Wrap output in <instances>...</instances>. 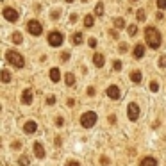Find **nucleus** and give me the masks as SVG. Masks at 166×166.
<instances>
[{"label":"nucleus","instance_id":"obj_21","mask_svg":"<svg viewBox=\"0 0 166 166\" xmlns=\"http://www.w3.org/2000/svg\"><path fill=\"white\" fill-rule=\"evenodd\" d=\"M114 27H116V29H123V27H125L123 18H114Z\"/></svg>","mask_w":166,"mask_h":166},{"label":"nucleus","instance_id":"obj_2","mask_svg":"<svg viewBox=\"0 0 166 166\" xmlns=\"http://www.w3.org/2000/svg\"><path fill=\"white\" fill-rule=\"evenodd\" d=\"M6 59H7L9 64H13V66H16V68H23V64H25V59H23V56L18 54L16 50H9V52L6 54Z\"/></svg>","mask_w":166,"mask_h":166},{"label":"nucleus","instance_id":"obj_40","mask_svg":"<svg viewBox=\"0 0 166 166\" xmlns=\"http://www.w3.org/2000/svg\"><path fill=\"white\" fill-rule=\"evenodd\" d=\"M61 57H63V61H68V57H70V56H68V54H66V52H64V54H63V56H61Z\"/></svg>","mask_w":166,"mask_h":166},{"label":"nucleus","instance_id":"obj_20","mask_svg":"<svg viewBox=\"0 0 166 166\" xmlns=\"http://www.w3.org/2000/svg\"><path fill=\"white\" fill-rule=\"evenodd\" d=\"M66 86H73L75 84V77H73V73H66Z\"/></svg>","mask_w":166,"mask_h":166},{"label":"nucleus","instance_id":"obj_28","mask_svg":"<svg viewBox=\"0 0 166 166\" xmlns=\"http://www.w3.org/2000/svg\"><path fill=\"white\" fill-rule=\"evenodd\" d=\"M113 70L120 72V70H122V61H114V63H113Z\"/></svg>","mask_w":166,"mask_h":166},{"label":"nucleus","instance_id":"obj_30","mask_svg":"<svg viewBox=\"0 0 166 166\" xmlns=\"http://www.w3.org/2000/svg\"><path fill=\"white\" fill-rule=\"evenodd\" d=\"M159 66H161V68H166V56H162V57L159 59Z\"/></svg>","mask_w":166,"mask_h":166},{"label":"nucleus","instance_id":"obj_38","mask_svg":"<svg viewBox=\"0 0 166 166\" xmlns=\"http://www.w3.org/2000/svg\"><path fill=\"white\" fill-rule=\"evenodd\" d=\"M56 123H57V125H59V127H61V125H63V123H64V122H63V118H57V120H56Z\"/></svg>","mask_w":166,"mask_h":166},{"label":"nucleus","instance_id":"obj_3","mask_svg":"<svg viewBox=\"0 0 166 166\" xmlns=\"http://www.w3.org/2000/svg\"><path fill=\"white\" fill-rule=\"evenodd\" d=\"M95 123H97V114H95L93 111H88V113H84V114L81 116V125H82L84 129H89V127H93Z\"/></svg>","mask_w":166,"mask_h":166},{"label":"nucleus","instance_id":"obj_11","mask_svg":"<svg viewBox=\"0 0 166 166\" xmlns=\"http://www.w3.org/2000/svg\"><path fill=\"white\" fill-rule=\"evenodd\" d=\"M34 155H36L38 159H43V157H45V148H43L41 143H34Z\"/></svg>","mask_w":166,"mask_h":166},{"label":"nucleus","instance_id":"obj_1","mask_svg":"<svg viewBox=\"0 0 166 166\" xmlns=\"http://www.w3.org/2000/svg\"><path fill=\"white\" fill-rule=\"evenodd\" d=\"M145 39H147V45L150 48H159L161 46V32L155 29V27H147L145 31Z\"/></svg>","mask_w":166,"mask_h":166},{"label":"nucleus","instance_id":"obj_25","mask_svg":"<svg viewBox=\"0 0 166 166\" xmlns=\"http://www.w3.org/2000/svg\"><path fill=\"white\" fill-rule=\"evenodd\" d=\"M136 16H138V20H139V21H143V20H145V16H147V14H145V11H143V9H139V11H138V13H136Z\"/></svg>","mask_w":166,"mask_h":166},{"label":"nucleus","instance_id":"obj_37","mask_svg":"<svg viewBox=\"0 0 166 166\" xmlns=\"http://www.w3.org/2000/svg\"><path fill=\"white\" fill-rule=\"evenodd\" d=\"M68 105H70V107H73V105H75V100H73V98H70V100H68Z\"/></svg>","mask_w":166,"mask_h":166},{"label":"nucleus","instance_id":"obj_14","mask_svg":"<svg viewBox=\"0 0 166 166\" xmlns=\"http://www.w3.org/2000/svg\"><path fill=\"white\" fill-rule=\"evenodd\" d=\"M93 63H95V66L102 68V66H104V63H105V57H104L102 54H95V56H93Z\"/></svg>","mask_w":166,"mask_h":166},{"label":"nucleus","instance_id":"obj_17","mask_svg":"<svg viewBox=\"0 0 166 166\" xmlns=\"http://www.w3.org/2000/svg\"><path fill=\"white\" fill-rule=\"evenodd\" d=\"M82 41H84L82 32H75V34H73V45H81Z\"/></svg>","mask_w":166,"mask_h":166},{"label":"nucleus","instance_id":"obj_18","mask_svg":"<svg viewBox=\"0 0 166 166\" xmlns=\"http://www.w3.org/2000/svg\"><path fill=\"white\" fill-rule=\"evenodd\" d=\"M93 23H95L93 14H86V18H84V25H86V27H93Z\"/></svg>","mask_w":166,"mask_h":166},{"label":"nucleus","instance_id":"obj_12","mask_svg":"<svg viewBox=\"0 0 166 166\" xmlns=\"http://www.w3.org/2000/svg\"><path fill=\"white\" fill-rule=\"evenodd\" d=\"M48 75H50V81H52V82H59V81H61V72H59V68H52L50 72H48Z\"/></svg>","mask_w":166,"mask_h":166},{"label":"nucleus","instance_id":"obj_33","mask_svg":"<svg viewBox=\"0 0 166 166\" xmlns=\"http://www.w3.org/2000/svg\"><path fill=\"white\" fill-rule=\"evenodd\" d=\"M120 52H122V54H123V52H127V45H125V43H122V45H120Z\"/></svg>","mask_w":166,"mask_h":166},{"label":"nucleus","instance_id":"obj_27","mask_svg":"<svg viewBox=\"0 0 166 166\" xmlns=\"http://www.w3.org/2000/svg\"><path fill=\"white\" fill-rule=\"evenodd\" d=\"M150 91H154V93H157V91H159V84H157L155 81H152V82H150Z\"/></svg>","mask_w":166,"mask_h":166},{"label":"nucleus","instance_id":"obj_10","mask_svg":"<svg viewBox=\"0 0 166 166\" xmlns=\"http://www.w3.org/2000/svg\"><path fill=\"white\" fill-rule=\"evenodd\" d=\"M21 102L25 104V105L32 104V91H31V89H25V91H23V95H21Z\"/></svg>","mask_w":166,"mask_h":166},{"label":"nucleus","instance_id":"obj_15","mask_svg":"<svg viewBox=\"0 0 166 166\" xmlns=\"http://www.w3.org/2000/svg\"><path fill=\"white\" fill-rule=\"evenodd\" d=\"M141 166H157V161L154 157H145L141 161Z\"/></svg>","mask_w":166,"mask_h":166},{"label":"nucleus","instance_id":"obj_35","mask_svg":"<svg viewBox=\"0 0 166 166\" xmlns=\"http://www.w3.org/2000/svg\"><path fill=\"white\" fill-rule=\"evenodd\" d=\"M88 95H89V97H93V95H95V88H88Z\"/></svg>","mask_w":166,"mask_h":166},{"label":"nucleus","instance_id":"obj_24","mask_svg":"<svg viewBox=\"0 0 166 166\" xmlns=\"http://www.w3.org/2000/svg\"><path fill=\"white\" fill-rule=\"evenodd\" d=\"M13 41H14L16 45H20V43L23 41V38H21V34H20V32H14V34H13Z\"/></svg>","mask_w":166,"mask_h":166},{"label":"nucleus","instance_id":"obj_5","mask_svg":"<svg viewBox=\"0 0 166 166\" xmlns=\"http://www.w3.org/2000/svg\"><path fill=\"white\" fill-rule=\"evenodd\" d=\"M48 45H52V46H61V45H63V34H61L59 31H52V32L48 34Z\"/></svg>","mask_w":166,"mask_h":166},{"label":"nucleus","instance_id":"obj_39","mask_svg":"<svg viewBox=\"0 0 166 166\" xmlns=\"http://www.w3.org/2000/svg\"><path fill=\"white\" fill-rule=\"evenodd\" d=\"M111 36H113L114 39H118V32H116V31H111Z\"/></svg>","mask_w":166,"mask_h":166},{"label":"nucleus","instance_id":"obj_23","mask_svg":"<svg viewBox=\"0 0 166 166\" xmlns=\"http://www.w3.org/2000/svg\"><path fill=\"white\" fill-rule=\"evenodd\" d=\"M11 81V73L7 70H2V82H9Z\"/></svg>","mask_w":166,"mask_h":166},{"label":"nucleus","instance_id":"obj_34","mask_svg":"<svg viewBox=\"0 0 166 166\" xmlns=\"http://www.w3.org/2000/svg\"><path fill=\"white\" fill-rule=\"evenodd\" d=\"M66 166H81V164H79V162H77V161H70V162H68V164H66Z\"/></svg>","mask_w":166,"mask_h":166},{"label":"nucleus","instance_id":"obj_19","mask_svg":"<svg viewBox=\"0 0 166 166\" xmlns=\"http://www.w3.org/2000/svg\"><path fill=\"white\" fill-rule=\"evenodd\" d=\"M18 164H20V166H29V164H31V159H29L27 155H21V157L18 159Z\"/></svg>","mask_w":166,"mask_h":166},{"label":"nucleus","instance_id":"obj_9","mask_svg":"<svg viewBox=\"0 0 166 166\" xmlns=\"http://www.w3.org/2000/svg\"><path fill=\"white\" fill-rule=\"evenodd\" d=\"M132 54H134V57H136V59H141V57L145 56V45H141V43H139V45H136Z\"/></svg>","mask_w":166,"mask_h":166},{"label":"nucleus","instance_id":"obj_31","mask_svg":"<svg viewBox=\"0 0 166 166\" xmlns=\"http://www.w3.org/2000/svg\"><path fill=\"white\" fill-rule=\"evenodd\" d=\"M46 104H48V105H54V104H56V97H48V98H46Z\"/></svg>","mask_w":166,"mask_h":166},{"label":"nucleus","instance_id":"obj_16","mask_svg":"<svg viewBox=\"0 0 166 166\" xmlns=\"http://www.w3.org/2000/svg\"><path fill=\"white\" fill-rule=\"evenodd\" d=\"M130 79H132V82H136V84H139V82H141V79H143V75H141V72H132V75H130Z\"/></svg>","mask_w":166,"mask_h":166},{"label":"nucleus","instance_id":"obj_42","mask_svg":"<svg viewBox=\"0 0 166 166\" xmlns=\"http://www.w3.org/2000/svg\"><path fill=\"white\" fill-rule=\"evenodd\" d=\"M132 2H136V0H132Z\"/></svg>","mask_w":166,"mask_h":166},{"label":"nucleus","instance_id":"obj_6","mask_svg":"<svg viewBox=\"0 0 166 166\" xmlns=\"http://www.w3.org/2000/svg\"><path fill=\"white\" fill-rule=\"evenodd\" d=\"M127 116H129V120L130 122H136L138 120V116H139V105L136 102H130L129 107H127Z\"/></svg>","mask_w":166,"mask_h":166},{"label":"nucleus","instance_id":"obj_26","mask_svg":"<svg viewBox=\"0 0 166 166\" xmlns=\"http://www.w3.org/2000/svg\"><path fill=\"white\" fill-rule=\"evenodd\" d=\"M129 36H136V32H138V27L136 25H129Z\"/></svg>","mask_w":166,"mask_h":166},{"label":"nucleus","instance_id":"obj_13","mask_svg":"<svg viewBox=\"0 0 166 166\" xmlns=\"http://www.w3.org/2000/svg\"><path fill=\"white\" fill-rule=\"evenodd\" d=\"M36 129H38L36 122H27L25 125H23V130H25L27 134H34V132H36Z\"/></svg>","mask_w":166,"mask_h":166},{"label":"nucleus","instance_id":"obj_29","mask_svg":"<svg viewBox=\"0 0 166 166\" xmlns=\"http://www.w3.org/2000/svg\"><path fill=\"white\" fill-rule=\"evenodd\" d=\"M157 7H159L161 11H164V9H166V0H157Z\"/></svg>","mask_w":166,"mask_h":166},{"label":"nucleus","instance_id":"obj_36","mask_svg":"<svg viewBox=\"0 0 166 166\" xmlns=\"http://www.w3.org/2000/svg\"><path fill=\"white\" fill-rule=\"evenodd\" d=\"M100 161H102V164H104V166H107V164H109V159H107V157H102Z\"/></svg>","mask_w":166,"mask_h":166},{"label":"nucleus","instance_id":"obj_22","mask_svg":"<svg viewBox=\"0 0 166 166\" xmlns=\"http://www.w3.org/2000/svg\"><path fill=\"white\" fill-rule=\"evenodd\" d=\"M95 14H98V16L104 14V4H102V2H98L97 6H95Z\"/></svg>","mask_w":166,"mask_h":166},{"label":"nucleus","instance_id":"obj_7","mask_svg":"<svg viewBox=\"0 0 166 166\" xmlns=\"http://www.w3.org/2000/svg\"><path fill=\"white\" fill-rule=\"evenodd\" d=\"M2 14H4V18L7 21H18V11L13 9V7H4Z\"/></svg>","mask_w":166,"mask_h":166},{"label":"nucleus","instance_id":"obj_4","mask_svg":"<svg viewBox=\"0 0 166 166\" xmlns=\"http://www.w3.org/2000/svg\"><path fill=\"white\" fill-rule=\"evenodd\" d=\"M27 31H29V34H32V36H39V34L43 32V25H41L38 20H29Z\"/></svg>","mask_w":166,"mask_h":166},{"label":"nucleus","instance_id":"obj_41","mask_svg":"<svg viewBox=\"0 0 166 166\" xmlns=\"http://www.w3.org/2000/svg\"><path fill=\"white\" fill-rule=\"evenodd\" d=\"M66 2H73V0H66Z\"/></svg>","mask_w":166,"mask_h":166},{"label":"nucleus","instance_id":"obj_32","mask_svg":"<svg viewBox=\"0 0 166 166\" xmlns=\"http://www.w3.org/2000/svg\"><path fill=\"white\" fill-rule=\"evenodd\" d=\"M88 43H89V46H91V48H95V46H97V39H95V38H91Z\"/></svg>","mask_w":166,"mask_h":166},{"label":"nucleus","instance_id":"obj_8","mask_svg":"<svg viewBox=\"0 0 166 166\" xmlns=\"http://www.w3.org/2000/svg\"><path fill=\"white\" fill-rule=\"evenodd\" d=\"M120 88H118V86H109L107 88V97L109 98H113V100H118V98H120Z\"/></svg>","mask_w":166,"mask_h":166}]
</instances>
